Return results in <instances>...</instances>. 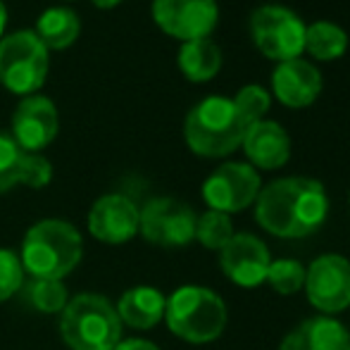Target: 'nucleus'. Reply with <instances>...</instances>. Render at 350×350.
Segmentation results:
<instances>
[{
  "mask_svg": "<svg viewBox=\"0 0 350 350\" xmlns=\"http://www.w3.org/2000/svg\"><path fill=\"white\" fill-rule=\"evenodd\" d=\"M329 212L327 191L308 176H286L260 189L255 221L277 239H303L324 224Z\"/></svg>",
  "mask_w": 350,
  "mask_h": 350,
  "instance_id": "1",
  "label": "nucleus"
},
{
  "mask_svg": "<svg viewBox=\"0 0 350 350\" xmlns=\"http://www.w3.org/2000/svg\"><path fill=\"white\" fill-rule=\"evenodd\" d=\"M81 236L70 221L43 219L24 236L22 267L33 279L62 281L81 262Z\"/></svg>",
  "mask_w": 350,
  "mask_h": 350,
  "instance_id": "2",
  "label": "nucleus"
},
{
  "mask_svg": "<svg viewBox=\"0 0 350 350\" xmlns=\"http://www.w3.org/2000/svg\"><path fill=\"white\" fill-rule=\"evenodd\" d=\"M248 124L234 100L210 96L186 115L184 136L193 152L203 157H224L243 143Z\"/></svg>",
  "mask_w": 350,
  "mask_h": 350,
  "instance_id": "3",
  "label": "nucleus"
},
{
  "mask_svg": "<svg viewBox=\"0 0 350 350\" xmlns=\"http://www.w3.org/2000/svg\"><path fill=\"white\" fill-rule=\"evenodd\" d=\"M167 327L189 343H210L226 329V305L205 286H181L167 298Z\"/></svg>",
  "mask_w": 350,
  "mask_h": 350,
  "instance_id": "4",
  "label": "nucleus"
},
{
  "mask_svg": "<svg viewBox=\"0 0 350 350\" xmlns=\"http://www.w3.org/2000/svg\"><path fill=\"white\" fill-rule=\"evenodd\" d=\"M60 334L72 350H112L122 341V322L107 298L81 293L62 310Z\"/></svg>",
  "mask_w": 350,
  "mask_h": 350,
  "instance_id": "5",
  "label": "nucleus"
},
{
  "mask_svg": "<svg viewBox=\"0 0 350 350\" xmlns=\"http://www.w3.org/2000/svg\"><path fill=\"white\" fill-rule=\"evenodd\" d=\"M48 48L36 31L19 29L0 38V81L19 96H31L48 77Z\"/></svg>",
  "mask_w": 350,
  "mask_h": 350,
  "instance_id": "6",
  "label": "nucleus"
},
{
  "mask_svg": "<svg viewBox=\"0 0 350 350\" xmlns=\"http://www.w3.org/2000/svg\"><path fill=\"white\" fill-rule=\"evenodd\" d=\"M250 33L260 53H265L269 60L288 62L305 51L303 19L279 5H265L255 10L250 19Z\"/></svg>",
  "mask_w": 350,
  "mask_h": 350,
  "instance_id": "7",
  "label": "nucleus"
},
{
  "mask_svg": "<svg viewBox=\"0 0 350 350\" xmlns=\"http://www.w3.org/2000/svg\"><path fill=\"white\" fill-rule=\"evenodd\" d=\"M305 293L314 310L332 317L350 308V260L329 253L305 267Z\"/></svg>",
  "mask_w": 350,
  "mask_h": 350,
  "instance_id": "8",
  "label": "nucleus"
},
{
  "mask_svg": "<svg viewBox=\"0 0 350 350\" xmlns=\"http://www.w3.org/2000/svg\"><path fill=\"white\" fill-rule=\"evenodd\" d=\"M196 212L176 198H152L139 217L143 239L162 248H179L196 239Z\"/></svg>",
  "mask_w": 350,
  "mask_h": 350,
  "instance_id": "9",
  "label": "nucleus"
},
{
  "mask_svg": "<svg viewBox=\"0 0 350 350\" xmlns=\"http://www.w3.org/2000/svg\"><path fill=\"white\" fill-rule=\"evenodd\" d=\"M260 189H262V181L253 165L226 162L205 179L203 198L210 210L231 215V212H241L253 205L260 196Z\"/></svg>",
  "mask_w": 350,
  "mask_h": 350,
  "instance_id": "10",
  "label": "nucleus"
},
{
  "mask_svg": "<svg viewBox=\"0 0 350 350\" xmlns=\"http://www.w3.org/2000/svg\"><path fill=\"white\" fill-rule=\"evenodd\" d=\"M152 17L162 31L186 43L208 38L217 27L219 10L215 0H152Z\"/></svg>",
  "mask_w": 350,
  "mask_h": 350,
  "instance_id": "11",
  "label": "nucleus"
},
{
  "mask_svg": "<svg viewBox=\"0 0 350 350\" xmlns=\"http://www.w3.org/2000/svg\"><path fill=\"white\" fill-rule=\"evenodd\" d=\"M269 265H272V255L267 243L248 231L234 234L229 243L219 250L221 272L226 274V279L243 288L265 284Z\"/></svg>",
  "mask_w": 350,
  "mask_h": 350,
  "instance_id": "12",
  "label": "nucleus"
},
{
  "mask_svg": "<svg viewBox=\"0 0 350 350\" xmlns=\"http://www.w3.org/2000/svg\"><path fill=\"white\" fill-rule=\"evenodd\" d=\"M60 115L55 103L41 93H31L19 100L12 115V139L22 150L38 152L55 139Z\"/></svg>",
  "mask_w": 350,
  "mask_h": 350,
  "instance_id": "13",
  "label": "nucleus"
},
{
  "mask_svg": "<svg viewBox=\"0 0 350 350\" xmlns=\"http://www.w3.org/2000/svg\"><path fill=\"white\" fill-rule=\"evenodd\" d=\"M141 210L122 193H107L88 212V231L103 243H126L139 234Z\"/></svg>",
  "mask_w": 350,
  "mask_h": 350,
  "instance_id": "14",
  "label": "nucleus"
},
{
  "mask_svg": "<svg viewBox=\"0 0 350 350\" xmlns=\"http://www.w3.org/2000/svg\"><path fill=\"white\" fill-rule=\"evenodd\" d=\"M272 88L279 103H284L286 107H308L317 100L322 91V77L310 62L295 57L288 62H279L272 77Z\"/></svg>",
  "mask_w": 350,
  "mask_h": 350,
  "instance_id": "15",
  "label": "nucleus"
},
{
  "mask_svg": "<svg viewBox=\"0 0 350 350\" xmlns=\"http://www.w3.org/2000/svg\"><path fill=\"white\" fill-rule=\"evenodd\" d=\"M243 150L253 167L260 170H279L291 157V139L277 122L260 120L248 126L243 139Z\"/></svg>",
  "mask_w": 350,
  "mask_h": 350,
  "instance_id": "16",
  "label": "nucleus"
},
{
  "mask_svg": "<svg viewBox=\"0 0 350 350\" xmlns=\"http://www.w3.org/2000/svg\"><path fill=\"white\" fill-rule=\"evenodd\" d=\"M279 350H350V332L334 317H310L284 336Z\"/></svg>",
  "mask_w": 350,
  "mask_h": 350,
  "instance_id": "17",
  "label": "nucleus"
},
{
  "mask_svg": "<svg viewBox=\"0 0 350 350\" xmlns=\"http://www.w3.org/2000/svg\"><path fill=\"white\" fill-rule=\"evenodd\" d=\"M167 298L152 286H134L117 303L120 322L129 324L131 329H152L165 317Z\"/></svg>",
  "mask_w": 350,
  "mask_h": 350,
  "instance_id": "18",
  "label": "nucleus"
},
{
  "mask_svg": "<svg viewBox=\"0 0 350 350\" xmlns=\"http://www.w3.org/2000/svg\"><path fill=\"white\" fill-rule=\"evenodd\" d=\"M179 67L191 81H210L221 67V51L210 38L186 41L179 51Z\"/></svg>",
  "mask_w": 350,
  "mask_h": 350,
  "instance_id": "19",
  "label": "nucleus"
},
{
  "mask_svg": "<svg viewBox=\"0 0 350 350\" xmlns=\"http://www.w3.org/2000/svg\"><path fill=\"white\" fill-rule=\"evenodd\" d=\"M36 36L46 48H67L81 31L79 14L70 8H48L36 22Z\"/></svg>",
  "mask_w": 350,
  "mask_h": 350,
  "instance_id": "20",
  "label": "nucleus"
},
{
  "mask_svg": "<svg viewBox=\"0 0 350 350\" xmlns=\"http://www.w3.org/2000/svg\"><path fill=\"white\" fill-rule=\"evenodd\" d=\"M348 36L332 22H314L305 27V51L317 60H336L346 53Z\"/></svg>",
  "mask_w": 350,
  "mask_h": 350,
  "instance_id": "21",
  "label": "nucleus"
},
{
  "mask_svg": "<svg viewBox=\"0 0 350 350\" xmlns=\"http://www.w3.org/2000/svg\"><path fill=\"white\" fill-rule=\"evenodd\" d=\"M231 236H234V224L224 212L208 210L196 221V239L210 250H221L231 241Z\"/></svg>",
  "mask_w": 350,
  "mask_h": 350,
  "instance_id": "22",
  "label": "nucleus"
},
{
  "mask_svg": "<svg viewBox=\"0 0 350 350\" xmlns=\"http://www.w3.org/2000/svg\"><path fill=\"white\" fill-rule=\"evenodd\" d=\"M267 281L279 295H293L305 286V267L298 260H277L269 265Z\"/></svg>",
  "mask_w": 350,
  "mask_h": 350,
  "instance_id": "23",
  "label": "nucleus"
},
{
  "mask_svg": "<svg viewBox=\"0 0 350 350\" xmlns=\"http://www.w3.org/2000/svg\"><path fill=\"white\" fill-rule=\"evenodd\" d=\"M29 298H31L33 308L48 314L62 312L65 305L70 303L65 284L55 279H33V284L29 286Z\"/></svg>",
  "mask_w": 350,
  "mask_h": 350,
  "instance_id": "24",
  "label": "nucleus"
},
{
  "mask_svg": "<svg viewBox=\"0 0 350 350\" xmlns=\"http://www.w3.org/2000/svg\"><path fill=\"white\" fill-rule=\"evenodd\" d=\"M22 148L12 136L0 134V193L19 184V165H22Z\"/></svg>",
  "mask_w": 350,
  "mask_h": 350,
  "instance_id": "25",
  "label": "nucleus"
},
{
  "mask_svg": "<svg viewBox=\"0 0 350 350\" xmlns=\"http://www.w3.org/2000/svg\"><path fill=\"white\" fill-rule=\"evenodd\" d=\"M269 93L262 86H245L236 93L234 105L239 107L241 117L245 120V124H255L265 117V112L269 110Z\"/></svg>",
  "mask_w": 350,
  "mask_h": 350,
  "instance_id": "26",
  "label": "nucleus"
},
{
  "mask_svg": "<svg viewBox=\"0 0 350 350\" xmlns=\"http://www.w3.org/2000/svg\"><path fill=\"white\" fill-rule=\"evenodd\" d=\"M53 179V167L48 157L41 152H22V165H19V184L29 189H43Z\"/></svg>",
  "mask_w": 350,
  "mask_h": 350,
  "instance_id": "27",
  "label": "nucleus"
},
{
  "mask_svg": "<svg viewBox=\"0 0 350 350\" xmlns=\"http://www.w3.org/2000/svg\"><path fill=\"white\" fill-rule=\"evenodd\" d=\"M22 279H24L22 260L12 250L0 248V303L17 293L19 286H22Z\"/></svg>",
  "mask_w": 350,
  "mask_h": 350,
  "instance_id": "28",
  "label": "nucleus"
},
{
  "mask_svg": "<svg viewBox=\"0 0 350 350\" xmlns=\"http://www.w3.org/2000/svg\"><path fill=\"white\" fill-rule=\"evenodd\" d=\"M112 350H160V348L150 341H143V338H129V341H120Z\"/></svg>",
  "mask_w": 350,
  "mask_h": 350,
  "instance_id": "29",
  "label": "nucleus"
},
{
  "mask_svg": "<svg viewBox=\"0 0 350 350\" xmlns=\"http://www.w3.org/2000/svg\"><path fill=\"white\" fill-rule=\"evenodd\" d=\"M5 24H8V8H5V3L0 0V38H3Z\"/></svg>",
  "mask_w": 350,
  "mask_h": 350,
  "instance_id": "30",
  "label": "nucleus"
},
{
  "mask_svg": "<svg viewBox=\"0 0 350 350\" xmlns=\"http://www.w3.org/2000/svg\"><path fill=\"white\" fill-rule=\"evenodd\" d=\"M117 3H122V0H93V5H98V8H115Z\"/></svg>",
  "mask_w": 350,
  "mask_h": 350,
  "instance_id": "31",
  "label": "nucleus"
},
{
  "mask_svg": "<svg viewBox=\"0 0 350 350\" xmlns=\"http://www.w3.org/2000/svg\"><path fill=\"white\" fill-rule=\"evenodd\" d=\"M348 200H350V198H348Z\"/></svg>",
  "mask_w": 350,
  "mask_h": 350,
  "instance_id": "32",
  "label": "nucleus"
}]
</instances>
